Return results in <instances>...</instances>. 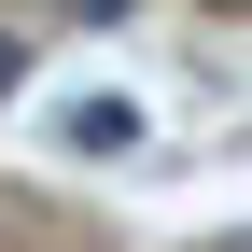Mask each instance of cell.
I'll return each instance as SVG.
<instances>
[{
    "mask_svg": "<svg viewBox=\"0 0 252 252\" xmlns=\"http://www.w3.org/2000/svg\"><path fill=\"white\" fill-rule=\"evenodd\" d=\"M56 14H70V28H126L140 0H56Z\"/></svg>",
    "mask_w": 252,
    "mask_h": 252,
    "instance_id": "obj_3",
    "label": "cell"
},
{
    "mask_svg": "<svg viewBox=\"0 0 252 252\" xmlns=\"http://www.w3.org/2000/svg\"><path fill=\"white\" fill-rule=\"evenodd\" d=\"M0 98H28V28H0Z\"/></svg>",
    "mask_w": 252,
    "mask_h": 252,
    "instance_id": "obj_2",
    "label": "cell"
},
{
    "mask_svg": "<svg viewBox=\"0 0 252 252\" xmlns=\"http://www.w3.org/2000/svg\"><path fill=\"white\" fill-rule=\"evenodd\" d=\"M140 140H154L140 98H70V112H56V154H140Z\"/></svg>",
    "mask_w": 252,
    "mask_h": 252,
    "instance_id": "obj_1",
    "label": "cell"
},
{
    "mask_svg": "<svg viewBox=\"0 0 252 252\" xmlns=\"http://www.w3.org/2000/svg\"><path fill=\"white\" fill-rule=\"evenodd\" d=\"M210 14H252V0H210Z\"/></svg>",
    "mask_w": 252,
    "mask_h": 252,
    "instance_id": "obj_4",
    "label": "cell"
}]
</instances>
